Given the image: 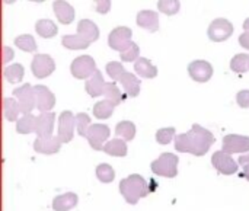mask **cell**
Instances as JSON below:
<instances>
[{"instance_id": "6da1fadb", "label": "cell", "mask_w": 249, "mask_h": 211, "mask_svg": "<svg viewBox=\"0 0 249 211\" xmlns=\"http://www.w3.org/2000/svg\"><path fill=\"white\" fill-rule=\"evenodd\" d=\"M214 143V136L198 124H194L191 131L179 134L175 139V149L184 153H193L196 156H203L207 153L210 146Z\"/></svg>"}, {"instance_id": "7a4b0ae2", "label": "cell", "mask_w": 249, "mask_h": 211, "mask_svg": "<svg viewBox=\"0 0 249 211\" xmlns=\"http://www.w3.org/2000/svg\"><path fill=\"white\" fill-rule=\"evenodd\" d=\"M79 34L77 35H66L63 36V45L70 48V50H79V48H86L92 41L98 39L99 31L96 28V25L88 19L80 20L79 26H77Z\"/></svg>"}, {"instance_id": "3957f363", "label": "cell", "mask_w": 249, "mask_h": 211, "mask_svg": "<svg viewBox=\"0 0 249 211\" xmlns=\"http://www.w3.org/2000/svg\"><path fill=\"white\" fill-rule=\"evenodd\" d=\"M120 190H121V194L125 197L127 203L130 204H136L139 198L146 197L149 194L147 182L140 175H131L123 179L120 184Z\"/></svg>"}, {"instance_id": "277c9868", "label": "cell", "mask_w": 249, "mask_h": 211, "mask_svg": "<svg viewBox=\"0 0 249 211\" xmlns=\"http://www.w3.org/2000/svg\"><path fill=\"white\" fill-rule=\"evenodd\" d=\"M107 71L108 74L114 79V80H120L124 86V89L127 90V93H130V96H136L140 90V82L137 80L136 76L127 73L123 67L121 63H108L107 64Z\"/></svg>"}, {"instance_id": "5b68a950", "label": "cell", "mask_w": 249, "mask_h": 211, "mask_svg": "<svg viewBox=\"0 0 249 211\" xmlns=\"http://www.w3.org/2000/svg\"><path fill=\"white\" fill-rule=\"evenodd\" d=\"M177 165H178V156L171 155V153H163V155H160V158L158 160H155L150 165V168L156 175L174 178L178 174Z\"/></svg>"}, {"instance_id": "8992f818", "label": "cell", "mask_w": 249, "mask_h": 211, "mask_svg": "<svg viewBox=\"0 0 249 211\" xmlns=\"http://www.w3.org/2000/svg\"><path fill=\"white\" fill-rule=\"evenodd\" d=\"M109 137V128L104 124H90L86 131V139L95 150H101L102 143Z\"/></svg>"}, {"instance_id": "52a82bcc", "label": "cell", "mask_w": 249, "mask_h": 211, "mask_svg": "<svg viewBox=\"0 0 249 211\" xmlns=\"http://www.w3.org/2000/svg\"><path fill=\"white\" fill-rule=\"evenodd\" d=\"M96 73L98 70H95V61L93 58H90L89 55H82V57H77L73 64H71V73L74 77L77 79H85V77H89L92 73Z\"/></svg>"}, {"instance_id": "ba28073f", "label": "cell", "mask_w": 249, "mask_h": 211, "mask_svg": "<svg viewBox=\"0 0 249 211\" xmlns=\"http://www.w3.org/2000/svg\"><path fill=\"white\" fill-rule=\"evenodd\" d=\"M130 36H131V31L128 28H117L109 35V45L114 50L124 53V50H128V47L134 44L130 41Z\"/></svg>"}, {"instance_id": "9c48e42d", "label": "cell", "mask_w": 249, "mask_h": 211, "mask_svg": "<svg viewBox=\"0 0 249 211\" xmlns=\"http://www.w3.org/2000/svg\"><path fill=\"white\" fill-rule=\"evenodd\" d=\"M233 32V26L226 19H216L209 28V36L213 41H225Z\"/></svg>"}, {"instance_id": "30bf717a", "label": "cell", "mask_w": 249, "mask_h": 211, "mask_svg": "<svg viewBox=\"0 0 249 211\" xmlns=\"http://www.w3.org/2000/svg\"><path fill=\"white\" fill-rule=\"evenodd\" d=\"M74 117L71 112L66 111L60 115L58 118V136L57 139L61 143H67L73 137V127H74Z\"/></svg>"}, {"instance_id": "8fae6325", "label": "cell", "mask_w": 249, "mask_h": 211, "mask_svg": "<svg viewBox=\"0 0 249 211\" xmlns=\"http://www.w3.org/2000/svg\"><path fill=\"white\" fill-rule=\"evenodd\" d=\"M53 70H54V63L50 55L38 54L32 60V71H34V76H36L38 79L50 76Z\"/></svg>"}, {"instance_id": "7c38bea8", "label": "cell", "mask_w": 249, "mask_h": 211, "mask_svg": "<svg viewBox=\"0 0 249 211\" xmlns=\"http://www.w3.org/2000/svg\"><path fill=\"white\" fill-rule=\"evenodd\" d=\"M249 137L242 136H226L223 140V150L225 153H236V152H248Z\"/></svg>"}, {"instance_id": "4fadbf2b", "label": "cell", "mask_w": 249, "mask_h": 211, "mask_svg": "<svg viewBox=\"0 0 249 211\" xmlns=\"http://www.w3.org/2000/svg\"><path fill=\"white\" fill-rule=\"evenodd\" d=\"M213 165L216 166V169L222 174L231 175L233 172L238 171V166L235 163V160L231 158V155L225 153V152H216L213 156Z\"/></svg>"}, {"instance_id": "5bb4252c", "label": "cell", "mask_w": 249, "mask_h": 211, "mask_svg": "<svg viewBox=\"0 0 249 211\" xmlns=\"http://www.w3.org/2000/svg\"><path fill=\"white\" fill-rule=\"evenodd\" d=\"M54 114H42L41 117L35 118V133L39 136V140H50L51 139V128H53Z\"/></svg>"}, {"instance_id": "9a60e30c", "label": "cell", "mask_w": 249, "mask_h": 211, "mask_svg": "<svg viewBox=\"0 0 249 211\" xmlns=\"http://www.w3.org/2000/svg\"><path fill=\"white\" fill-rule=\"evenodd\" d=\"M190 74L194 80H198V82H206L212 77L213 74V69L209 63L203 61V60H198V61H194L190 64Z\"/></svg>"}, {"instance_id": "2e32d148", "label": "cell", "mask_w": 249, "mask_h": 211, "mask_svg": "<svg viewBox=\"0 0 249 211\" xmlns=\"http://www.w3.org/2000/svg\"><path fill=\"white\" fill-rule=\"evenodd\" d=\"M32 92H34V89L29 86V85H25V86H22V88H19V89H15V92L13 93H19V95H22V96H19V99H20V104H19V111H22V112H25V114H28L29 115V111L35 106V104H36V101H35V93L32 95Z\"/></svg>"}, {"instance_id": "e0dca14e", "label": "cell", "mask_w": 249, "mask_h": 211, "mask_svg": "<svg viewBox=\"0 0 249 211\" xmlns=\"http://www.w3.org/2000/svg\"><path fill=\"white\" fill-rule=\"evenodd\" d=\"M54 10L57 18L63 22V23H70L74 18V10L70 4H67L66 1H54Z\"/></svg>"}, {"instance_id": "ac0fdd59", "label": "cell", "mask_w": 249, "mask_h": 211, "mask_svg": "<svg viewBox=\"0 0 249 211\" xmlns=\"http://www.w3.org/2000/svg\"><path fill=\"white\" fill-rule=\"evenodd\" d=\"M137 23L149 31H158V15L150 10H143L137 16Z\"/></svg>"}, {"instance_id": "d6986e66", "label": "cell", "mask_w": 249, "mask_h": 211, "mask_svg": "<svg viewBox=\"0 0 249 211\" xmlns=\"http://www.w3.org/2000/svg\"><path fill=\"white\" fill-rule=\"evenodd\" d=\"M105 85L107 83H104L101 71H96L95 76H93V79H90L86 83V90L92 96H99V95H102L105 92Z\"/></svg>"}, {"instance_id": "ffe728a7", "label": "cell", "mask_w": 249, "mask_h": 211, "mask_svg": "<svg viewBox=\"0 0 249 211\" xmlns=\"http://www.w3.org/2000/svg\"><path fill=\"white\" fill-rule=\"evenodd\" d=\"M134 69L142 77H155L158 74V69L152 66V63L147 58H137Z\"/></svg>"}, {"instance_id": "44dd1931", "label": "cell", "mask_w": 249, "mask_h": 211, "mask_svg": "<svg viewBox=\"0 0 249 211\" xmlns=\"http://www.w3.org/2000/svg\"><path fill=\"white\" fill-rule=\"evenodd\" d=\"M41 88V92H42V95H39V92L34 88V93H35V101H36V105H38V109L39 111H47V109H50L51 106H53V104H50V102H47V99L48 101H54V98H53V93L47 89V88H44V86H39Z\"/></svg>"}, {"instance_id": "7402d4cb", "label": "cell", "mask_w": 249, "mask_h": 211, "mask_svg": "<svg viewBox=\"0 0 249 211\" xmlns=\"http://www.w3.org/2000/svg\"><path fill=\"white\" fill-rule=\"evenodd\" d=\"M77 203V197L74 194H66L61 197H57L54 200V210L55 211H67L69 209H73Z\"/></svg>"}, {"instance_id": "603a6c76", "label": "cell", "mask_w": 249, "mask_h": 211, "mask_svg": "<svg viewBox=\"0 0 249 211\" xmlns=\"http://www.w3.org/2000/svg\"><path fill=\"white\" fill-rule=\"evenodd\" d=\"M104 152H107L111 156H125V153H127V144H125V141H123L120 139H115V140L109 141L104 147Z\"/></svg>"}, {"instance_id": "cb8c5ba5", "label": "cell", "mask_w": 249, "mask_h": 211, "mask_svg": "<svg viewBox=\"0 0 249 211\" xmlns=\"http://www.w3.org/2000/svg\"><path fill=\"white\" fill-rule=\"evenodd\" d=\"M36 31H38V34H39L41 36H44V38H50V36L55 35V32H57V26H55L51 20H45V19H42V20H39V22L36 23Z\"/></svg>"}, {"instance_id": "d4e9b609", "label": "cell", "mask_w": 249, "mask_h": 211, "mask_svg": "<svg viewBox=\"0 0 249 211\" xmlns=\"http://www.w3.org/2000/svg\"><path fill=\"white\" fill-rule=\"evenodd\" d=\"M114 105L112 102L109 101H102V102H98L93 108V114L98 117V118H107L112 114V109H114Z\"/></svg>"}, {"instance_id": "484cf974", "label": "cell", "mask_w": 249, "mask_h": 211, "mask_svg": "<svg viewBox=\"0 0 249 211\" xmlns=\"http://www.w3.org/2000/svg\"><path fill=\"white\" fill-rule=\"evenodd\" d=\"M115 133L118 136H123L125 140H131L134 137V133H136V127L133 123H128V121H123L117 125L115 128Z\"/></svg>"}, {"instance_id": "4316f807", "label": "cell", "mask_w": 249, "mask_h": 211, "mask_svg": "<svg viewBox=\"0 0 249 211\" xmlns=\"http://www.w3.org/2000/svg\"><path fill=\"white\" fill-rule=\"evenodd\" d=\"M35 130V118L32 115H26L18 121V133L28 134Z\"/></svg>"}, {"instance_id": "83f0119b", "label": "cell", "mask_w": 249, "mask_h": 211, "mask_svg": "<svg viewBox=\"0 0 249 211\" xmlns=\"http://www.w3.org/2000/svg\"><path fill=\"white\" fill-rule=\"evenodd\" d=\"M15 44L19 48H22V50H25L28 53H32V51L36 50V44H35V41H34V38L31 35H20V36H18L15 39Z\"/></svg>"}, {"instance_id": "f1b7e54d", "label": "cell", "mask_w": 249, "mask_h": 211, "mask_svg": "<svg viewBox=\"0 0 249 211\" xmlns=\"http://www.w3.org/2000/svg\"><path fill=\"white\" fill-rule=\"evenodd\" d=\"M231 67H232L235 71L242 73L244 70L249 69V55H242V54L236 55V57L232 60V63H231Z\"/></svg>"}, {"instance_id": "f546056e", "label": "cell", "mask_w": 249, "mask_h": 211, "mask_svg": "<svg viewBox=\"0 0 249 211\" xmlns=\"http://www.w3.org/2000/svg\"><path fill=\"white\" fill-rule=\"evenodd\" d=\"M96 174H98V178H99L102 182H111V181L114 179V171H112V169L109 168V165H107V163L99 165Z\"/></svg>"}, {"instance_id": "4dcf8cb0", "label": "cell", "mask_w": 249, "mask_h": 211, "mask_svg": "<svg viewBox=\"0 0 249 211\" xmlns=\"http://www.w3.org/2000/svg\"><path fill=\"white\" fill-rule=\"evenodd\" d=\"M76 121H77V131L82 137H86V131L90 125V120L88 117V114H79L76 117Z\"/></svg>"}, {"instance_id": "1f68e13d", "label": "cell", "mask_w": 249, "mask_h": 211, "mask_svg": "<svg viewBox=\"0 0 249 211\" xmlns=\"http://www.w3.org/2000/svg\"><path fill=\"white\" fill-rule=\"evenodd\" d=\"M174 134H175V128H162V130L158 131L156 140H158L160 144H168V143L172 140Z\"/></svg>"}, {"instance_id": "d6a6232c", "label": "cell", "mask_w": 249, "mask_h": 211, "mask_svg": "<svg viewBox=\"0 0 249 211\" xmlns=\"http://www.w3.org/2000/svg\"><path fill=\"white\" fill-rule=\"evenodd\" d=\"M159 9L168 15H172L179 9V1H159Z\"/></svg>"}, {"instance_id": "836d02e7", "label": "cell", "mask_w": 249, "mask_h": 211, "mask_svg": "<svg viewBox=\"0 0 249 211\" xmlns=\"http://www.w3.org/2000/svg\"><path fill=\"white\" fill-rule=\"evenodd\" d=\"M238 104L242 108H249V90H242L238 93Z\"/></svg>"}, {"instance_id": "e575fe53", "label": "cell", "mask_w": 249, "mask_h": 211, "mask_svg": "<svg viewBox=\"0 0 249 211\" xmlns=\"http://www.w3.org/2000/svg\"><path fill=\"white\" fill-rule=\"evenodd\" d=\"M239 163L244 166L245 178L249 181V156H241V158H239Z\"/></svg>"}]
</instances>
